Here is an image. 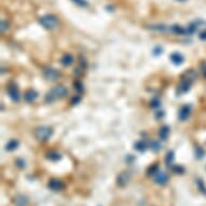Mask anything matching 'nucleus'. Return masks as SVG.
I'll list each match as a JSON object with an SVG mask.
<instances>
[{
  "mask_svg": "<svg viewBox=\"0 0 206 206\" xmlns=\"http://www.w3.org/2000/svg\"><path fill=\"white\" fill-rule=\"evenodd\" d=\"M68 94V90L64 85H56L46 95V103H53L56 99H62Z\"/></svg>",
  "mask_w": 206,
  "mask_h": 206,
  "instance_id": "1",
  "label": "nucleus"
},
{
  "mask_svg": "<svg viewBox=\"0 0 206 206\" xmlns=\"http://www.w3.org/2000/svg\"><path fill=\"white\" fill-rule=\"evenodd\" d=\"M53 128L48 125H41L35 128L34 136L39 142H48L53 135Z\"/></svg>",
  "mask_w": 206,
  "mask_h": 206,
  "instance_id": "2",
  "label": "nucleus"
},
{
  "mask_svg": "<svg viewBox=\"0 0 206 206\" xmlns=\"http://www.w3.org/2000/svg\"><path fill=\"white\" fill-rule=\"evenodd\" d=\"M39 23L46 29H54L58 26V20L52 14H46L39 18Z\"/></svg>",
  "mask_w": 206,
  "mask_h": 206,
  "instance_id": "3",
  "label": "nucleus"
},
{
  "mask_svg": "<svg viewBox=\"0 0 206 206\" xmlns=\"http://www.w3.org/2000/svg\"><path fill=\"white\" fill-rule=\"evenodd\" d=\"M7 94H8V96L11 98V101H14V103H18V101H21V93H20V90H18L17 85L14 84V83H11V84L8 85Z\"/></svg>",
  "mask_w": 206,
  "mask_h": 206,
  "instance_id": "4",
  "label": "nucleus"
},
{
  "mask_svg": "<svg viewBox=\"0 0 206 206\" xmlns=\"http://www.w3.org/2000/svg\"><path fill=\"white\" fill-rule=\"evenodd\" d=\"M192 83L193 82L191 80L185 78V77H181V81H180V83L178 84V87H177L176 93L178 95H181V94H185V93H187V92L190 90Z\"/></svg>",
  "mask_w": 206,
  "mask_h": 206,
  "instance_id": "5",
  "label": "nucleus"
},
{
  "mask_svg": "<svg viewBox=\"0 0 206 206\" xmlns=\"http://www.w3.org/2000/svg\"><path fill=\"white\" fill-rule=\"evenodd\" d=\"M191 115V106L190 105H183L182 107L179 109L178 112V119L181 122H185L186 120H188V118Z\"/></svg>",
  "mask_w": 206,
  "mask_h": 206,
  "instance_id": "6",
  "label": "nucleus"
},
{
  "mask_svg": "<svg viewBox=\"0 0 206 206\" xmlns=\"http://www.w3.org/2000/svg\"><path fill=\"white\" fill-rule=\"evenodd\" d=\"M44 77H46L48 80L50 81H54L56 80V79H58V77L61 76V72L57 70V69L55 68H52V67H50V68H46V70H44Z\"/></svg>",
  "mask_w": 206,
  "mask_h": 206,
  "instance_id": "7",
  "label": "nucleus"
},
{
  "mask_svg": "<svg viewBox=\"0 0 206 206\" xmlns=\"http://www.w3.org/2000/svg\"><path fill=\"white\" fill-rule=\"evenodd\" d=\"M38 96H39V94L35 90H28L24 93V99H25L26 103H34L38 98Z\"/></svg>",
  "mask_w": 206,
  "mask_h": 206,
  "instance_id": "8",
  "label": "nucleus"
},
{
  "mask_svg": "<svg viewBox=\"0 0 206 206\" xmlns=\"http://www.w3.org/2000/svg\"><path fill=\"white\" fill-rule=\"evenodd\" d=\"M48 186H49V188L53 191H61L64 188V183H63V181H61L60 179H51Z\"/></svg>",
  "mask_w": 206,
  "mask_h": 206,
  "instance_id": "9",
  "label": "nucleus"
},
{
  "mask_svg": "<svg viewBox=\"0 0 206 206\" xmlns=\"http://www.w3.org/2000/svg\"><path fill=\"white\" fill-rule=\"evenodd\" d=\"M154 178H156V182L161 186L166 185L167 181H168V176H167V174L164 172H158L154 175Z\"/></svg>",
  "mask_w": 206,
  "mask_h": 206,
  "instance_id": "10",
  "label": "nucleus"
},
{
  "mask_svg": "<svg viewBox=\"0 0 206 206\" xmlns=\"http://www.w3.org/2000/svg\"><path fill=\"white\" fill-rule=\"evenodd\" d=\"M130 178H131V174L128 172L121 173V174L118 176V185L121 186V187H123V186H125L126 183L128 182Z\"/></svg>",
  "mask_w": 206,
  "mask_h": 206,
  "instance_id": "11",
  "label": "nucleus"
},
{
  "mask_svg": "<svg viewBox=\"0 0 206 206\" xmlns=\"http://www.w3.org/2000/svg\"><path fill=\"white\" fill-rule=\"evenodd\" d=\"M73 61H75V58H73L72 55H71L70 53H66V54L63 55L62 58H61V64L65 67H68L72 64Z\"/></svg>",
  "mask_w": 206,
  "mask_h": 206,
  "instance_id": "12",
  "label": "nucleus"
},
{
  "mask_svg": "<svg viewBox=\"0 0 206 206\" xmlns=\"http://www.w3.org/2000/svg\"><path fill=\"white\" fill-rule=\"evenodd\" d=\"M171 62L173 63L174 65H181L183 63V56L178 52H174L171 54L170 56Z\"/></svg>",
  "mask_w": 206,
  "mask_h": 206,
  "instance_id": "13",
  "label": "nucleus"
},
{
  "mask_svg": "<svg viewBox=\"0 0 206 206\" xmlns=\"http://www.w3.org/2000/svg\"><path fill=\"white\" fill-rule=\"evenodd\" d=\"M171 133V128L168 125H164L160 128V132H159V136H160L161 140H166L168 138V135Z\"/></svg>",
  "mask_w": 206,
  "mask_h": 206,
  "instance_id": "14",
  "label": "nucleus"
},
{
  "mask_svg": "<svg viewBox=\"0 0 206 206\" xmlns=\"http://www.w3.org/2000/svg\"><path fill=\"white\" fill-rule=\"evenodd\" d=\"M170 30L175 35H186V28L180 25H172L170 27Z\"/></svg>",
  "mask_w": 206,
  "mask_h": 206,
  "instance_id": "15",
  "label": "nucleus"
},
{
  "mask_svg": "<svg viewBox=\"0 0 206 206\" xmlns=\"http://www.w3.org/2000/svg\"><path fill=\"white\" fill-rule=\"evenodd\" d=\"M149 29L153 30V31H159V32H164L167 30V27L163 24H156V25H150L148 26Z\"/></svg>",
  "mask_w": 206,
  "mask_h": 206,
  "instance_id": "16",
  "label": "nucleus"
},
{
  "mask_svg": "<svg viewBox=\"0 0 206 206\" xmlns=\"http://www.w3.org/2000/svg\"><path fill=\"white\" fill-rule=\"evenodd\" d=\"M46 158H48L50 161L56 162V161H58V160L62 159V156H61V153H58L57 151H50L48 154H46Z\"/></svg>",
  "mask_w": 206,
  "mask_h": 206,
  "instance_id": "17",
  "label": "nucleus"
},
{
  "mask_svg": "<svg viewBox=\"0 0 206 206\" xmlns=\"http://www.w3.org/2000/svg\"><path fill=\"white\" fill-rule=\"evenodd\" d=\"M18 147V142L15 139H11L7 145H6V150L7 151H14Z\"/></svg>",
  "mask_w": 206,
  "mask_h": 206,
  "instance_id": "18",
  "label": "nucleus"
},
{
  "mask_svg": "<svg viewBox=\"0 0 206 206\" xmlns=\"http://www.w3.org/2000/svg\"><path fill=\"white\" fill-rule=\"evenodd\" d=\"M147 144L144 142V140H138L137 142H136L135 145H134V148H135V150H137V151L139 152H144L146 151V149H147Z\"/></svg>",
  "mask_w": 206,
  "mask_h": 206,
  "instance_id": "19",
  "label": "nucleus"
},
{
  "mask_svg": "<svg viewBox=\"0 0 206 206\" xmlns=\"http://www.w3.org/2000/svg\"><path fill=\"white\" fill-rule=\"evenodd\" d=\"M149 147L153 150L154 152H158L161 150V148H162V146H161V144L158 142V140H151L150 142V144H149Z\"/></svg>",
  "mask_w": 206,
  "mask_h": 206,
  "instance_id": "20",
  "label": "nucleus"
},
{
  "mask_svg": "<svg viewBox=\"0 0 206 206\" xmlns=\"http://www.w3.org/2000/svg\"><path fill=\"white\" fill-rule=\"evenodd\" d=\"M0 29H1V32H7L10 28V24L9 22H7L6 20H1V24H0Z\"/></svg>",
  "mask_w": 206,
  "mask_h": 206,
  "instance_id": "21",
  "label": "nucleus"
},
{
  "mask_svg": "<svg viewBox=\"0 0 206 206\" xmlns=\"http://www.w3.org/2000/svg\"><path fill=\"white\" fill-rule=\"evenodd\" d=\"M71 1L80 8H86L87 6H89V3H87L86 0H71Z\"/></svg>",
  "mask_w": 206,
  "mask_h": 206,
  "instance_id": "22",
  "label": "nucleus"
},
{
  "mask_svg": "<svg viewBox=\"0 0 206 206\" xmlns=\"http://www.w3.org/2000/svg\"><path fill=\"white\" fill-rule=\"evenodd\" d=\"M174 152L173 151H170L168 153L166 154V158H165V162H166L167 165H171L173 163V161H174Z\"/></svg>",
  "mask_w": 206,
  "mask_h": 206,
  "instance_id": "23",
  "label": "nucleus"
},
{
  "mask_svg": "<svg viewBox=\"0 0 206 206\" xmlns=\"http://www.w3.org/2000/svg\"><path fill=\"white\" fill-rule=\"evenodd\" d=\"M27 203V199L25 197H18L16 199V205L17 206H25Z\"/></svg>",
  "mask_w": 206,
  "mask_h": 206,
  "instance_id": "24",
  "label": "nucleus"
},
{
  "mask_svg": "<svg viewBox=\"0 0 206 206\" xmlns=\"http://www.w3.org/2000/svg\"><path fill=\"white\" fill-rule=\"evenodd\" d=\"M158 172H159V165L158 164H154L148 170V175H156Z\"/></svg>",
  "mask_w": 206,
  "mask_h": 206,
  "instance_id": "25",
  "label": "nucleus"
},
{
  "mask_svg": "<svg viewBox=\"0 0 206 206\" xmlns=\"http://www.w3.org/2000/svg\"><path fill=\"white\" fill-rule=\"evenodd\" d=\"M75 89H76L77 91H79V92H82L83 90H84L82 82H80V81H76V82H75Z\"/></svg>",
  "mask_w": 206,
  "mask_h": 206,
  "instance_id": "26",
  "label": "nucleus"
},
{
  "mask_svg": "<svg viewBox=\"0 0 206 206\" xmlns=\"http://www.w3.org/2000/svg\"><path fill=\"white\" fill-rule=\"evenodd\" d=\"M160 106H161V101H160V99L154 98L153 101H151V107H152V108H158V107H160Z\"/></svg>",
  "mask_w": 206,
  "mask_h": 206,
  "instance_id": "27",
  "label": "nucleus"
},
{
  "mask_svg": "<svg viewBox=\"0 0 206 206\" xmlns=\"http://www.w3.org/2000/svg\"><path fill=\"white\" fill-rule=\"evenodd\" d=\"M162 52H163V49L161 48V46H156V48L153 49V55H156V56L162 54Z\"/></svg>",
  "mask_w": 206,
  "mask_h": 206,
  "instance_id": "28",
  "label": "nucleus"
},
{
  "mask_svg": "<svg viewBox=\"0 0 206 206\" xmlns=\"http://www.w3.org/2000/svg\"><path fill=\"white\" fill-rule=\"evenodd\" d=\"M200 68H201V70H202V72H203L204 77L206 78V62H205V61L201 63V65H200Z\"/></svg>",
  "mask_w": 206,
  "mask_h": 206,
  "instance_id": "29",
  "label": "nucleus"
},
{
  "mask_svg": "<svg viewBox=\"0 0 206 206\" xmlns=\"http://www.w3.org/2000/svg\"><path fill=\"white\" fill-rule=\"evenodd\" d=\"M195 153H197V158H202V156H204V151L202 150V148H200V147H197V149H195Z\"/></svg>",
  "mask_w": 206,
  "mask_h": 206,
  "instance_id": "30",
  "label": "nucleus"
},
{
  "mask_svg": "<svg viewBox=\"0 0 206 206\" xmlns=\"http://www.w3.org/2000/svg\"><path fill=\"white\" fill-rule=\"evenodd\" d=\"M173 171H174V172L176 173V174H179V173L181 174V172H183V168L181 166H178V165H177V166L173 167Z\"/></svg>",
  "mask_w": 206,
  "mask_h": 206,
  "instance_id": "31",
  "label": "nucleus"
},
{
  "mask_svg": "<svg viewBox=\"0 0 206 206\" xmlns=\"http://www.w3.org/2000/svg\"><path fill=\"white\" fill-rule=\"evenodd\" d=\"M16 163H17V166L21 167V168H24V167H25V162H24L23 160H21V159H17V160H16Z\"/></svg>",
  "mask_w": 206,
  "mask_h": 206,
  "instance_id": "32",
  "label": "nucleus"
},
{
  "mask_svg": "<svg viewBox=\"0 0 206 206\" xmlns=\"http://www.w3.org/2000/svg\"><path fill=\"white\" fill-rule=\"evenodd\" d=\"M80 101H81V97L77 95V96H75L72 98V101H71V104H72V105H76V104H78Z\"/></svg>",
  "mask_w": 206,
  "mask_h": 206,
  "instance_id": "33",
  "label": "nucleus"
},
{
  "mask_svg": "<svg viewBox=\"0 0 206 206\" xmlns=\"http://www.w3.org/2000/svg\"><path fill=\"white\" fill-rule=\"evenodd\" d=\"M199 37L201 40H206V31H202Z\"/></svg>",
  "mask_w": 206,
  "mask_h": 206,
  "instance_id": "34",
  "label": "nucleus"
},
{
  "mask_svg": "<svg viewBox=\"0 0 206 206\" xmlns=\"http://www.w3.org/2000/svg\"><path fill=\"white\" fill-rule=\"evenodd\" d=\"M164 116V112L163 111H158L156 112V118H162Z\"/></svg>",
  "mask_w": 206,
  "mask_h": 206,
  "instance_id": "35",
  "label": "nucleus"
},
{
  "mask_svg": "<svg viewBox=\"0 0 206 206\" xmlns=\"http://www.w3.org/2000/svg\"><path fill=\"white\" fill-rule=\"evenodd\" d=\"M178 1H186V0H178Z\"/></svg>",
  "mask_w": 206,
  "mask_h": 206,
  "instance_id": "36",
  "label": "nucleus"
}]
</instances>
